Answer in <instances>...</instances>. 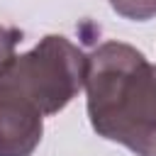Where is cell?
I'll return each mask as SVG.
<instances>
[{
	"label": "cell",
	"mask_w": 156,
	"mask_h": 156,
	"mask_svg": "<svg viewBox=\"0 0 156 156\" xmlns=\"http://www.w3.org/2000/svg\"><path fill=\"white\" fill-rule=\"evenodd\" d=\"M83 88L100 136L156 156V63L124 41H102L85 56Z\"/></svg>",
	"instance_id": "cell-1"
},
{
	"label": "cell",
	"mask_w": 156,
	"mask_h": 156,
	"mask_svg": "<svg viewBox=\"0 0 156 156\" xmlns=\"http://www.w3.org/2000/svg\"><path fill=\"white\" fill-rule=\"evenodd\" d=\"M0 78L24 93L44 117L56 115L83 90L85 54L71 39L49 34L27 54L12 56Z\"/></svg>",
	"instance_id": "cell-2"
},
{
	"label": "cell",
	"mask_w": 156,
	"mask_h": 156,
	"mask_svg": "<svg viewBox=\"0 0 156 156\" xmlns=\"http://www.w3.org/2000/svg\"><path fill=\"white\" fill-rule=\"evenodd\" d=\"M44 132L41 110L0 78V156H32Z\"/></svg>",
	"instance_id": "cell-3"
},
{
	"label": "cell",
	"mask_w": 156,
	"mask_h": 156,
	"mask_svg": "<svg viewBox=\"0 0 156 156\" xmlns=\"http://www.w3.org/2000/svg\"><path fill=\"white\" fill-rule=\"evenodd\" d=\"M110 7L119 17L134 22H146L156 15V0H110Z\"/></svg>",
	"instance_id": "cell-4"
},
{
	"label": "cell",
	"mask_w": 156,
	"mask_h": 156,
	"mask_svg": "<svg viewBox=\"0 0 156 156\" xmlns=\"http://www.w3.org/2000/svg\"><path fill=\"white\" fill-rule=\"evenodd\" d=\"M20 41H22V32L17 27H10V24H2L0 22V71L15 56V49H17Z\"/></svg>",
	"instance_id": "cell-5"
}]
</instances>
